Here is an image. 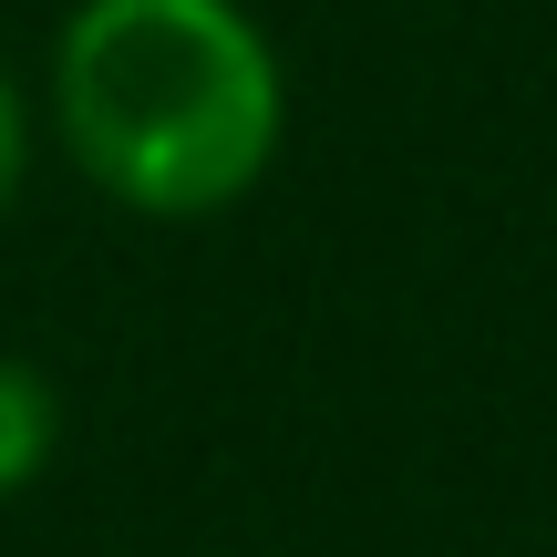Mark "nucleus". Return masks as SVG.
Masks as SVG:
<instances>
[{
  "label": "nucleus",
  "instance_id": "f257e3e1",
  "mask_svg": "<svg viewBox=\"0 0 557 557\" xmlns=\"http://www.w3.org/2000/svg\"><path fill=\"white\" fill-rule=\"evenodd\" d=\"M52 135L124 218H218L278 165L289 73L248 0H73L52 32Z\"/></svg>",
  "mask_w": 557,
  "mask_h": 557
},
{
  "label": "nucleus",
  "instance_id": "f03ea898",
  "mask_svg": "<svg viewBox=\"0 0 557 557\" xmlns=\"http://www.w3.org/2000/svg\"><path fill=\"white\" fill-rule=\"evenodd\" d=\"M52 444H62V393H52V372L21 361V351H0V506L52 465Z\"/></svg>",
  "mask_w": 557,
  "mask_h": 557
},
{
  "label": "nucleus",
  "instance_id": "7ed1b4c3",
  "mask_svg": "<svg viewBox=\"0 0 557 557\" xmlns=\"http://www.w3.org/2000/svg\"><path fill=\"white\" fill-rule=\"evenodd\" d=\"M21 176H32V103H21V83H11V62H0V218H11V197H21Z\"/></svg>",
  "mask_w": 557,
  "mask_h": 557
}]
</instances>
